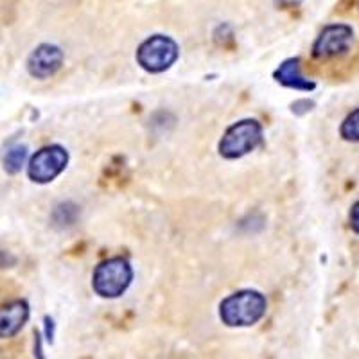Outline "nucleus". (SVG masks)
Returning <instances> with one entry per match:
<instances>
[{
	"mask_svg": "<svg viewBox=\"0 0 359 359\" xmlns=\"http://www.w3.org/2000/svg\"><path fill=\"white\" fill-rule=\"evenodd\" d=\"M29 320V306L24 300H13L0 307V339L17 336Z\"/></svg>",
	"mask_w": 359,
	"mask_h": 359,
	"instance_id": "obj_8",
	"label": "nucleus"
},
{
	"mask_svg": "<svg viewBox=\"0 0 359 359\" xmlns=\"http://www.w3.org/2000/svg\"><path fill=\"white\" fill-rule=\"evenodd\" d=\"M348 223H351L352 232H355L359 236V200L352 205L351 214H348Z\"/></svg>",
	"mask_w": 359,
	"mask_h": 359,
	"instance_id": "obj_12",
	"label": "nucleus"
},
{
	"mask_svg": "<svg viewBox=\"0 0 359 359\" xmlns=\"http://www.w3.org/2000/svg\"><path fill=\"white\" fill-rule=\"evenodd\" d=\"M266 306L264 294L259 291H237L221 302L219 318L229 327H250L264 316Z\"/></svg>",
	"mask_w": 359,
	"mask_h": 359,
	"instance_id": "obj_1",
	"label": "nucleus"
},
{
	"mask_svg": "<svg viewBox=\"0 0 359 359\" xmlns=\"http://www.w3.org/2000/svg\"><path fill=\"white\" fill-rule=\"evenodd\" d=\"M63 53L60 47L50 43L38 45L27 57L29 74L36 79H47L62 69Z\"/></svg>",
	"mask_w": 359,
	"mask_h": 359,
	"instance_id": "obj_7",
	"label": "nucleus"
},
{
	"mask_svg": "<svg viewBox=\"0 0 359 359\" xmlns=\"http://www.w3.org/2000/svg\"><path fill=\"white\" fill-rule=\"evenodd\" d=\"M133 269L123 257H114L101 262L92 277V287L102 298H117L130 287Z\"/></svg>",
	"mask_w": 359,
	"mask_h": 359,
	"instance_id": "obj_2",
	"label": "nucleus"
},
{
	"mask_svg": "<svg viewBox=\"0 0 359 359\" xmlns=\"http://www.w3.org/2000/svg\"><path fill=\"white\" fill-rule=\"evenodd\" d=\"M354 43V29L348 24H329L313 43V56L316 60H332L345 56Z\"/></svg>",
	"mask_w": 359,
	"mask_h": 359,
	"instance_id": "obj_5",
	"label": "nucleus"
},
{
	"mask_svg": "<svg viewBox=\"0 0 359 359\" xmlns=\"http://www.w3.org/2000/svg\"><path fill=\"white\" fill-rule=\"evenodd\" d=\"M275 79H277L280 85L287 86V88L304 90V92L314 90V83L306 79V76L300 72V62H298L297 57L286 60V62L282 63V65L275 70Z\"/></svg>",
	"mask_w": 359,
	"mask_h": 359,
	"instance_id": "obj_9",
	"label": "nucleus"
},
{
	"mask_svg": "<svg viewBox=\"0 0 359 359\" xmlns=\"http://www.w3.org/2000/svg\"><path fill=\"white\" fill-rule=\"evenodd\" d=\"M25 160H27V147L15 146L11 147L4 156V171L8 175H17L24 168Z\"/></svg>",
	"mask_w": 359,
	"mask_h": 359,
	"instance_id": "obj_10",
	"label": "nucleus"
},
{
	"mask_svg": "<svg viewBox=\"0 0 359 359\" xmlns=\"http://www.w3.org/2000/svg\"><path fill=\"white\" fill-rule=\"evenodd\" d=\"M339 135L347 142H359V108L352 110L347 117L343 118L339 126Z\"/></svg>",
	"mask_w": 359,
	"mask_h": 359,
	"instance_id": "obj_11",
	"label": "nucleus"
},
{
	"mask_svg": "<svg viewBox=\"0 0 359 359\" xmlns=\"http://www.w3.org/2000/svg\"><path fill=\"white\" fill-rule=\"evenodd\" d=\"M69 162V155L62 146H45L29 160L27 175L34 184H49L62 175Z\"/></svg>",
	"mask_w": 359,
	"mask_h": 359,
	"instance_id": "obj_6",
	"label": "nucleus"
},
{
	"mask_svg": "<svg viewBox=\"0 0 359 359\" xmlns=\"http://www.w3.org/2000/svg\"><path fill=\"white\" fill-rule=\"evenodd\" d=\"M262 140V128L257 121L245 118L239 123L232 124L224 131L223 139L219 142L221 156L229 160L241 158V156L252 153Z\"/></svg>",
	"mask_w": 359,
	"mask_h": 359,
	"instance_id": "obj_3",
	"label": "nucleus"
},
{
	"mask_svg": "<svg viewBox=\"0 0 359 359\" xmlns=\"http://www.w3.org/2000/svg\"><path fill=\"white\" fill-rule=\"evenodd\" d=\"M178 43L165 34H153L140 43L137 62L144 70L160 74L168 70L178 60Z\"/></svg>",
	"mask_w": 359,
	"mask_h": 359,
	"instance_id": "obj_4",
	"label": "nucleus"
}]
</instances>
